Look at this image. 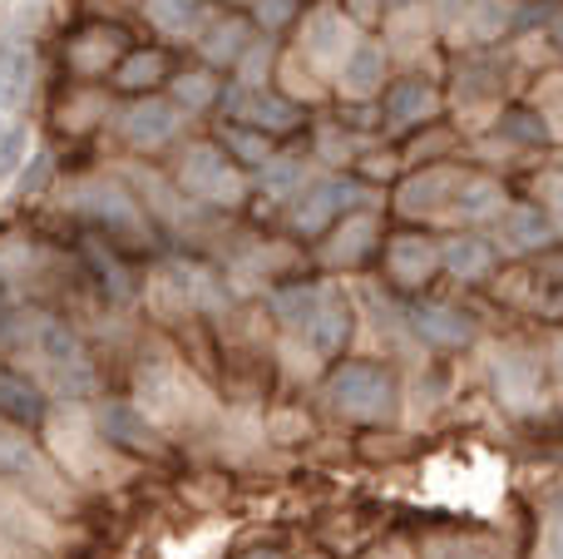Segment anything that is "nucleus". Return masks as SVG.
Instances as JSON below:
<instances>
[{
    "label": "nucleus",
    "mask_w": 563,
    "mask_h": 559,
    "mask_svg": "<svg viewBox=\"0 0 563 559\" xmlns=\"http://www.w3.org/2000/svg\"><path fill=\"white\" fill-rule=\"evenodd\" d=\"M30 85V55L20 45H0V105L20 99Z\"/></svg>",
    "instance_id": "obj_14"
},
{
    "label": "nucleus",
    "mask_w": 563,
    "mask_h": 559,
    "mask_svg": "<svg viewBox=\"0 0 563 559\" xmlns=\"http://www.w3.org/2000/svg\"><path fill=\"white\" fill-rule=\"evenodd\" d=\"M390 267H396L400 283H420L435 267V248L420 243V238H400V243H390Z\"/></svg>",
    "instance_id": "obj_11"
},
{
    "label": "nucleus",
    "mask_w": 563,
    "mask_h": 559,
    "mask_svg": "<svg viewBox=\"0 0 563 559\" xmlns=\"http://www.w3.org/2000/svg\"><path fill=\"white\" fill-rule=\"evenodd\" d=\"M30 357H35L40 382H45L49 392H59V396L95 392L99 376H95V362H89L85 342H79L65 322H55V317H40V322L30 327Z\"/></svg>",
    "instance_id": "obj_1"
},
{
    "label": "nucleus",
    "mask_w": 563,
    "mask_h": 559,
    "mask_svg": "<svg viewBox=\"0 0 563 559\" xmlns=\"http://www.w3.org/2000/svg\"><path fill=\"white\" fill-rule=\"evenodd\" d=\"M544 198L554 204V213H559V223H563V178H549V184H544Z\"/></svg>",
    "instance_id": "obj_25"
},
{
    "label": "nucleus",
    "mask_w": 563,
    "mask_h": 559,
    "mask_svg": "<svg viewBox=\"0 0 563 559\" xmlns=\"http://www.w3.org/2000/svg\"><path fill=\"white\" fill-rule=\"evenodd\" d=\"M351 184H341V178H331V184H317L307 198L297 204V228H307V233H317L321 223H331V218L341 213V208L351 204Z\"/></svg>",
    "instance_id": "obj_9"
},
{
    "label": "nucleus",
    "mask_w": 563,
    "mask_h": 559,
    "mask_svg": "<svg viewBox=\"0 0 563 559\" xmlns=\"http://www.w3.org/2000/svg\"><path fill=\"white\" fill-rule=\"evenodd\" d=\"M544 559H563V511L549 520V545H544Z\"/></svg>",
    "instance_id": "obj_24"
},
{
    "label": "nucleus",
    "mask_w": 563,
    "mask_h": 559,
    "mask_svg": "<svg viewBox=\"0 0 563 559\" xmlns=\"http://www.w3.org/2000/svg\"><path fill=\"white\" fill-rule=\"evenodd\" d=\"M430 99H426V89L420 85H400L396 89V99H390V119H410V114H420Z\"/></svg>",
    "instance_id": "obj_23"
},
{
    "label": "nucleus",
    "mask_w": 563,
    "mask_h": 559,
    "mask_svg": "<svg viewBox=\"0 0 563 559\" xmlns=\"http://www.w3.org/2000/svg\"><path fill=\"white\" fill-rule=\"evenodd\" d=\"M317 287H291V293H282L277 297V313L287 317L291 327H307V317H311V307H317Z\"/></svg>",
    "instance_id": "obj_19"
},
{
    "label": "nucleus",
    "mask_w": 563,
    "mask_h": 559,
    "mask_svg": "<svg viewBox=\"0 0 563 559\" xmlns=\"http://www.w3.org/2000/svg\"><path fill=\"white\" fill-rule=\"evenodd\" d=\"M148 15L164 30H184L188 20L198 15V0H148Z\"/></svg>",
    "instance_id": "obj_20"
},
{
    "label": "nucleus",
    "mask_w": 563,
    "mask_h": 559,
    "mask_svg": "<svg viewBox=\"0 0 563 559\" xmlns=\"http://www.w3.org/2000/svg\"><path fill=\"white\" fill-rule=\"evenodd\" d=\"M243 114L247 119H257V124H273V129H282V124H291V119H297V109H291V105H277V99H243Z\"/></svg>",
    "instance_id": "obj_21"
},
{
    "label": "nucleus",
    "mask_w": 563,
    "mask_h": 559,
    "mask_svg": "<svg viewBox=\"0 0 563 559\" xmlns=\"http://www.w3.org/2000/svg\"><path fill=\"white\" fill-rule=\"evenodd\" d=\"M25 129L20 124H0V178H10L20 164H25Z\"/></svg>",
    "instance_id": "obj_18"
},
{
    "label": "nucleus",
    "mask_w": 563,
    "mask_h": 559,
    "mask_svg": "<svg viewBox=\"0 0 563 559\" xmlns=\"http://www.w3.org/2000/svg\"><path fill=\"white\" fill-rule=\"evenodd\" d=\"M549 238V218L534 213V208H515L509 213V243L515 248H539Z\"/></svg>",
    "instance_id": "obj_17"
},
{
    "label": "nucleus",
    "mask_w": 563,
    "mask_h": 559,
    "mask_svg": "<svg viewBox=\"0 0 563 559\" xmlns=\"http://www.w3.org/2000/svg\"><path fill=\"white\" fill-rule=\"evenodd\" d=\"M445 263H450V273H460V277H479V273H489L495 253H489V243H479V238H460V243H450Z\"/></svg>",
    "instance_id": "obj_15"
},
{
    "label": "nucleus",
    "mask_w": 563,
    "mask_h": 559,
    "mask_svg": "<svg viewBox=\"0 0 563 559\" xmlns=\"http://www.w3.org/2000/svg\"><path fill=\"white\" fill-rule=\"evenodd\" d=\"M440 559H485V555H479V550H460V545H455V550H445Z\"/></svg>",
    "instance_id": "obj_26"
},
{
    "label": "nucleus",
    "mask_w": 563,
    "mask_h": 559,
    "mask_svg": "<svg viewBox=\"0 0 563 559\" xmlns=\"http://www.w3.org/2000/svg\"><path fill=\"white\" fill-rule=\"evenodd\" d=\"M495 204H499V194H495L489 184H470V188H460V213H470V218H485Z\"/></svg>",
    "instance_id": "obj_22"
},
{
    "label": "nucleus",
    "mask_w": 563,
    "mask_h": 559,
    "mask_svg": "<svg viewBox=\"0 0 563 559\" xmlns=\"http://www.w3.org/2000/svg\"><path fill=\"white\" fill-rule=\"evenodd\" d=\"M184 184L194 188L198 198H213V204H233L238 198V178L213 149H194L184 158Z\"/></svg>",
    "instance_id": "obj_6"
},
{
    "label": "nucleus",
    "mask_w": 563,
    "mask_h": 559,
    "mask_svg": "<svg viewBox=\"0 0 563 559\" xmlns=\"http://www.w3.org/2000/svg\"><path fill=\"white\" fill-rule=\"evenodd\" d=\"M243 559H277V555H263V550H253V555H243Z\"/></svg>",
    "instance_id": "obj_27"
},
{
    "label": "nucleus",
    "mask_w": 563,
    "mask_h": 559,
    "mask_svg": "<svg viewBox=\"0 0 563 559\" xmlns=\"http://www.w3.org/2000/svg\"><path fill=\"white\" fill-rule=\"evenodd\" d=\"M95 431H99V441L119 446L124 456H158V451H164V441H158V431L148 426V416L134 412V406H124V402L104 406Z\"/></svg>",
    "instance_id": "obj_5"
},
{
    "label": "nucleus",
    "mask_w": 563,
    "mask_h": 559,
    "mask_svg": "<svg viewBox=\"0 0 563 559\" xmlns=\"http://www.w3.org/2000/svg\"><path fill=\"white\" fill-rule=\"evenodd\" d=\"M174 129H178V109L168 99H139L124 114V139H134V144H164Z\"/></svg>",
    "instance_id": "obj_7"
},
{
    "label": "nucleus",
    "mask_w": 563,
    "mask_h": 559,
    "mask_svg": "<svg viewBox=\"0 0 563 559\" xmlns=\"http://www.w3.org/2000/svg\"><path fill=\"white\" fill-rule=\"evenodd\" d=\"M301 332H307V342L317 347V352H336V347L346 342V303L331 297V293H321Z\"/></svg>",
    "instance_id": "obj_8"
},
{
    "label": "nucleus",
    "mask_w": 563,
    "mask_h": 559,
    "mask_svg": "<svg viewBox=\"0 0 563 559\" xmlns=\"http://www.w3.org/2000/svg\"><path fill=\"white\" fill-rule=\"evenodd\" d=\"M164 55L158 50H144V55H129L124 65H119V85L124 89H148V85H158L164 79Z\"/></svg>",
    "instance_id": "obj_16"
},
{
    "label": "nucleus",
    "mask_w": 563,
    "mask_h": 559,
    "mask_svg": "<svg viewBox=\"0 0 563 559\" xmlns=\"http://www.w3.org/2000/svg\"><path fill=\"white\" fill-rule=\"evenodd\" d=\"M416 327H420V337L435 347H460V342H470V332H475V327H470L460 313H450V307H420Z\"/></svg>",
    "instance_id": "obj_10"
},
{
    "label": "nucleus",
    "mask_w": 563,
    "mask_h": 559,
    "mask_svg": "<svg viewBox=\"0 0 563 559\" xmlns=\"http://www.w3.org/2000/svg\"><path fill=\"white\" fill-rule=\"evenodd\" d=\"M109 40H119V30L114 25H89L85 35L69 45V65L75 69H85V75H95V69H104L109 59L99 55V45H109Z\"/></svg>",
    "instance_id": "obj_13"
},
{
    "label": "nucleus",
    "mask_w": 563,
    "mask_h": 559,
    "mask_svg": "<svg viewBox=\"0 0 563 559\" xmlns=\"http://www.w3.org/2000/svg\"><path fill=\"white\" fill-rule=\"evenodd\" d=\"M45 421H49L45 386L20 372H0V426H10V431H40Z\"/></svg>",
    "instance_id": "obj_4"
},
{
    "label": "nucleus",
    "mask_w": 563,
    "mask_h": 559,
    "mask_svg": "<svg viewBox=\"0 0 563 559\" xmlns=\"http://www.w3.org/2000/svg\"><path fill=\"white\" fill-rule=\"evenodd\" d=\"M327 396L351 421H390L396 416V382L371 362H346L341 372H331Z\"/></svg>",
    "instance_id": "obj_2"
},
{
    "label": "nucleus",
    "mask_w": 563,
    "mask_h": 559,
    "mask_svg": "<svg viewBox=\"0 0 563 559\" xmlns=\"http://www.w3.org/2000/svg\"><path fill=\"white\" fill-rule=\"evenodd\" d=\"M0 485L30 495V501H40V505H49L65 491V481H59V471L49 465V456H40L35 446L25 441V431H10V426H0Z\"/></svg>",
    "instance_id": "obj_3"
},
{
    "label": "nucleus",
    "mask_w": 563,
    "mask_h": 559,
    "mask_svg": "<svg viewBox=\"0 0 563 559\" xmlns=\"http://www.w3.org/2000/svg\"><path fill=\"white\" fill-rule=\"evenodd\" d=\"M380 65H386V55L371 45H361L356 55H351V65H341V85L351 89V95H366V89L380 85Z\"/></svg>",
    "instance_id": "obj_12"
}]
</instances>
